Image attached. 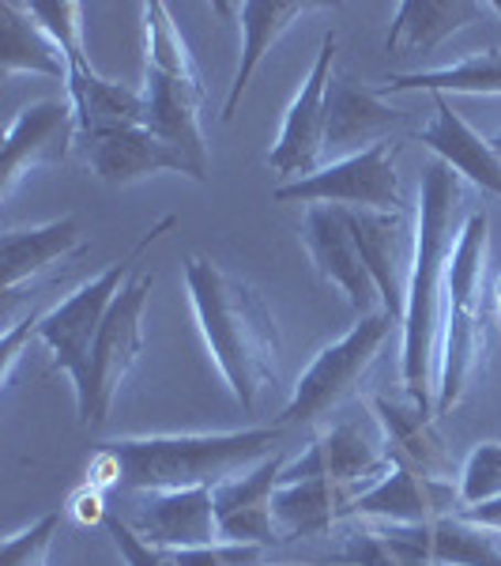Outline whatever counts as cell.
Segmentation results:
<instances>
[{
	"label": "cell",
	"instance_id": "obj_1",
	"mask_svg": "<svg viewBox=\"0 0 501 566\" xmlns=\"http://www.w3.org/2000/svg\"><path fill=\"white\" fill-rule=\"evenodd\" d=\"M463 216V178L445 163H430L418 186V239L415 269L407 287L404 314V348H399V378L407 400L426 412L437 405V363H441V322L445 295H449V272L457 258ZM437 416V412H434Z\"/></svg>",
	"mask_w": 501,
	"mask_h": 566
},
{
	"label": "cell",
	"instance_id": "obj_27",
	"mask_svg": "<svg viewBox=\"0 0 501 566\" xmlns=\"http://www.w3.org/2000/svg\"><path fill=\"white\" fill-rule=\"evenodd\" d=\"M404 536L434 566H501L498 533L482 528L468 517H441L430 525H399Z\"/></svg>",
	"mask_w": 501,
	"mask_h": 566
},
{
	"label": "cell",
	"instance_id": "obj_11",
	"mask_svg": "<svg viewBox=\"0 0 501 566\" xmlns=\"http://www.w3.org/2000/svg\"><path fill=\"white\" fill-rule=\"evenodd\" d=\"M335 45H340V34L328 31L321 42V53H317L313 69L302 80V91L295 95L284 129H279L276 148L268 151V167L276 170L279 178H309L321 170L324 159V122H328V84H332V61H335Z\"/></svg>",
	"mask_w": 501,
	"mask_h": 566
},
{
	"label": "cell",
	"instance_id": "obj_17",
	"mask_svg": "<svg viewBox=\"0 0 501 566\" xmlns=\"http://www.w3.org/2000/svg\"><path fill=\"white\" fill-rule=\"evenodd\" d=\"M404 125V114L385 103L381 91L362 87L351 76H332L328 84V122H324V155L332 163L377 148L385 136Z\"/></svg>",
	"mask_w": 501,
	"mask_h": 566
},
{
	"label": "cell",
	"instance_id": "obj_36",
	"mask_svg": "<svg viewBox=\"0 0 501 566\" xmlns=\"http://www.w3.org/2000/svg\"><path fill=\"white\" fill-rule=\"evenodd\" d=\"M490 8H494V12L501 15V0H494V4H490Z\"/></svg>",
	"mask_w": 501,
	"mask_h": 566
},
{
	"label": "cell",
	"instance_id": "obj_10",
	"mask_svg": "<svg viewBox=\"0 0 501 566\" xmlns=\"http://www.w3.org/2000/svg\"><path fill=\"white\" fill-rule=\"evenodd\" d=\"M393 469H396V461H393V453H388L385 427H381V419L373 412H362L317 434L302 458L295 464H287L279 483L328 476V480L354 483V488L370 491L373 483L381 476H388Z\"/></svg>",
	"mask_w": 501,
	"mask_h": 566
},
{
	"label": "cell",
	"instance_id": "obj_35",
	"mask_svg": "<svg viewBox=\"0 0 501 566\" xmlns=\"http://www.w3.org/2000/svg\"><path fill=\"white\" fill-rule=\"evenodd\" d=\"M494 295H498V306H501V276H498V283H494Z\"/></svg>",
	"mask_w": 501,
	"mask_h": 566
},
{
	"label": "cell",
	"instance_id": "obj_9",
	"mask_svg": "<svg viewBox=\"0 0 501 566\" xmlns=\"http://www.w3.org/2000/svg\"><path fill=\"white\" fill-rule=\"evenodd\" d=\"M276 200L284 205H335L351 208V212H404L407 200L399 189V175L393 163V148L377 144L351 159L324 163L317 175L284 181L276 189Z\"/></svg>",
	"mask_w": 501,
	"mask_h": 566
},
{
	"label": "cell",
	"instance_id": "obj_21",
	"mask_svg": "<svg viewBox=\"0 0 501 566\" xmlns=\"http://www.w3.org/2000/svg\"><path fill=\"white\" fill-rule=\"evenodd\" d=\"M373 416L381 419L388 438V453L396 464L415 469L430 480H452V453L437 431V416L412 400L373 397Z\"/></svg>",
	"mask_w": 501,
	"mask_h": 566
},
{
	"label": "cell",
	"instance_id": "obj_34",
	"mask_svg": "<svg viewBox=\"0 0 501 566\" xmlns=\"http://www.w3.org/2000/svg\"><path fill=\"white\" fill-rule=\"evenodd\" d=\"M490 144H494V151L501 155V133H494V136H490Z\"/></svg>",
	"mask_w": 501,
	"mask_h": 566
},
{
	"label": "cell",
	"instance_id": "obj_32",
	"mask_svg": "<svg viewBox=\"0 0 501 566\" xmlns=\"http://www.w3.org/2000/svg\"><path fill=\"white\" fill-rule=\"evenodd\" d=\"M106 533L114 536V547L121 552L125 566H181L174 552H162V547H151L136 528L125 522L121 514H106Z\"/></svg>",
	"mask_w": 501,
	"mask_h": 566
},
{
	"label": "cell",
	"instance_id": "obj_31",
	"mask_svg": "<svg viewBox=\"0 0 501 566\" xmlns=\"http://www.w3.org/2000/svg\"><path fill=\"white\" fill-rule=\"evenodd\" d=\"M57 522H61V514H45L34 525H26L23 533L4 536V547H0V566H45V555H50Z\"/></svg>",
	"mask_w": 501,
	"mask_h": 566
},
{
	"label": "cell",
	"instance_id": "obj_33",
	"mask_svg": "<svg viewBox=\"0 0 501 566\" xmlns=\"http://www.w3.org/2000/svg\"><path fill=\"white\" fill-rule=\"evenodd\" d=\"M264 547L257 544H215L200 552H181V566H260Z\"/></svg>",
	"mask_w": 501,
	"mask_h": 566
},
{
	"label": "cell",
	"instance_id": "obj_23",
	"mask_svg": "<svg viewBox=\"0 0 501 566\" xmlns=\"http://www.w3.org/2000/svg\"><path fill=\"white\" fill-rule=\"evenodd\" d=\"M362 488L340 483L328 476L279 483L276 491V525L279 541H295V536H324L348 514H354Z\"/></svg>",
	"mask_w": 501,
	"mask_h": 566
},
{
	"label": "cell",
	"instance_id": "obj_16",
	"mask_svg": "<svg viewBox=\"0 0 501 566\" xmlns=\"http://www.w3.org/2000/svg\"><path fill=\"white\" fill-rule=\"evenodd\" d=\"M284 469H287V461H284V453L276 450L268 461H260L257 469H249L245 476L226 480L223 488L212 491L223 544L268 547V544L279 541L276 491H279V476H284Z\"/></svg>",
	"mask_w": 501,
	"mask_h": 566
},
{
	"label": "cell",
	"instance_id": "obj_5",
	"mask_svg": "<svg viewBox=\"0 0 501 566\" xmlns=\"http://www.w3.org/2000/svg\"><path fill=\"white\" fill-rule=\"evenodd\" d=\"M490 250V216L468 212L460 231L457 258L449 272V295H445L441 322V363H437V416H449L463 400L476 363L482 355V280H487Z\"/></svg>",
	"mask_w": 501,
	"mask_h": 566
},
{
	"label": "cell",
	"instance_id": "obj_28",
	"mask_svg": "<svg viewBox=\"0 0 501 566\" xmlns=\"http://www.w3.org/2000/svg\"><path fill=\"white\" fill-rule=\"evenodd\" d=\"M396 91H426V95H501V50L476 53L457 65L445 69H418L399 72L385 80L381 95H396Z\"/></svg>",
	"mask_w": 501,
	"mask_h": 566
},
{
	"label": "cell",
	"instance_id": "obj_3",
	"mask_svg": "<svg viewBox=\"0 0 501 566\" xmlns=\"http://www.w3.org/2000/svg\"><path fill=\"white\" fill-rule=\"evenodd\" d=\"M287 427H249L226 434H154L109 442L103 458L114 464V476L125 491H189V488H223L226 480L245 476L268 461L271 446Z\"/></svg>",
	"mask_w": 501,
	"mask_h": 566
},
{
	"label": "cell",
	"instance_id": "obj_29",
	"mask_svg": "<svg viewBox=\"0 0 501 566\" xmlns=\"http://www.w3.org/2000/svg\"><path fill=\"white\" fill-rule=\"evenodd\" d=\"M335 559L348 566H434L412 541H407L399 525L362 528V533L348 536V547H343Z\"/></svg>",
	"mask_w": 501,
	"mask_h": 566
},
{
	"label": "cell",
	"instance_id": "obj_7",
	"mask_svg": "<svg viewBox=\"0 0 501 566\" xmlns=\"http://www.w3.org/2000/svg\"><path fill=\"white\" fill-rule=\"evenodd\" d=\"M393 325H399L396 317L377 310V314H370V317H359V325H354L348 336L328 344V348L302 370L287 408L279 412V427L317 423L321 416L335 412V408L359 389L366 370L377 363L381 348H385L388 336H393Z\"/></svg>",
	"mask_w": 501,
	"mask_h": 566
},
{
	"label": "cell",
	"instance_id": "obj_2",
	"mask_svg": "<svg viewBox=\"0 0 501 566\" xmlns=\"http://www.w3.org/2000/svg\"><path fill=\"white\" fill-rule=\"evenodd\" d=\"M185 287L193 303L200 336L212 352L218 374L231 386L242 412H257L260 397L279 386V328L271 310L264 306L257 287H249L234 272L212 258L193 253L185 264Z\"/></svg>",
	"mask_w": 501,
	"mask_h": 566
},
{
	"label": "cell",
	"instance_id": "obj_20",
	"mask_svg": "<svg viewBox=\"0 0 501 566\" xmlns=\"http://www.w3.org/2000/svg\"><path fill=\"white\" fill-rule=\"evenodd\" d=\"M226 8L238 15V27H242V61H238L231 95H226V106H223V122H234L245 87L257 76L260 61L271 53V45L284 39L302 15L317 12L321 4H317V0H245V4H226Z\"/></svg>",
	"mask_w": 501,
	"mask_h": 566
},
{
	"label": "cell",
	"instance_id": "obj_19",
	"mask_svg": "<svg viewBox=\"0 0 501 566\" xmlns=\"http://www.w3.org/2000/svg\"><path fill=\"white\" fill-rule=\"evenodd\" d=\"M87 163H90V170L114 189L136 186V181H143L151 175H185L193 181H207L193 163L174 148V144L154 136L148 125L103 136V140H90Z\"/></svg>",
	"mask_w": 501,
	"mask_h": 566
},
{
	"label": "cell",
	"instance_id": "obj_12",
	"mask_svg": "<svg viewBox=\"0 0 501 566\" xmlns=\"http://www.w3.org/2000/svg\"><path fill=\"white\" fill-rule=\"evenodd\" d=\"M79 140V122L65 98H42L15 114V122L4 133L0 151V197H12L23 175L39 167H61L68 159L72 144Z\"/></svg>",
	"mask_w": 501,
	"mask_h": 566
},
{
	"label": "cell",
	"instance_id": "obj_24",
	"mask_svg": "<svg viewBox=\"0 0 501 566\" xmlns=\"http://www.w3.org/2000/svg\"><path fill=\"white\" fill-rule=\"evenodd\" d=\"M87 250L84 227H79V216H61L50 219L42 227H26V231H8L4 242H0V264H4V295H15L23 280L39 276L50 264L72 258V253Z\"/></svg>",
	"mask_w": 501,
	"mask_h": 566
},
{
	"label": "cell",
	"instance_id": "obj_15",
	"mask_svg": "<svg viewBox=\"0 0 501 566\" xmlns=\"http://www.w3.org/2000/svg\"><path fill=\"white\" fill-rule=\"evenodd\" d=\"M151 547L162 552H200L223 544L215 517V495L207 488L189 491H143L125 517Z\"/></svg>",
	"mask_w": 501,
	"mask_h": 566
},
{
	"label": "cell",
	"instance_id": "obj_22",
	"mask_svg": "<svg viewBox=\"0 0 501 566\" xmlns=\"http://www.w3.org/2000/svg\"><path fill=\"white\" fill-rule=\"evenodd\" d=\"M434 122L418 133V144L437 155V163L452 167L463 181L487 189V193L501 197V155L494 144L482 140L468 122L449 106L445 95H434Z\"/></svg>",
	"mask_w": 501,
	"mask_h": 566
},
{
	"label": "cell",
	"instance_id": "obj_18",
	"mask_svg": "<svg viewBox=\"0 0 501 566\" xmlns=\"http://www.w3.org/2000/svg\"><path fill=\"white\" fill-rule=\"evenodd\" d=\"M460 510V491L449 480H430L404 464H396L354 502V514L377 517L385 525H430L441 517H457Z\"/></svg>",
	"mask_w": 501,
	"mask_h": 566
},
{
	"label": "cell",
	"instance_id": "obj_25",
	"mask_svg": "<svg viewBox=\"0 0 501 566\" xmlns=\"http://www.w3.org/2000/svg\"><path fill=\"white\" fill-rule=\"evenodd\" d=\"M15 72L68 84V61L61 45L42 31L23 0H4L0 4V76L8 80Z\"/></svg>",
	"mask_w": 501,
	"mask_h": 566
},
{
	"label": "cell",
	"instance_id": "obj_26",
	"mask_svg": "<svg viewBox=\"0 0 501 566\" xmlns=\"http://www.w3.org/2000/svg\"><path fill=\"white\" fill-rule=\"evenodd\" d=\"M482 4L476 0H404L396 8V20L388 27V53H434L445 39H452L463 27L479 23Z\"/></svg>",
	"mask_w": 501,
	"mask_h": 566
},
{
	"label": "cell",
	"instance_id": "obj_4",
	"mask_svg": "<svg viewBox=\"0 0 501 566\" xmlns=\"http://www.w3.org/2000/svg\"><path fill=\"white\" fill-rule=\"evenodd\" d=\"M143 23H148V65H143L148 129L174 144L207 178V140L204 125H200V106H204L207 87L200 80V69L162 0L143 4Z\"/></svg>",
	"mask_w": 501,
	"mask_h": 566
},
{
	"label": "cell",
	"instance_id": "obj_6",
	"mask_svg": "<svg viewBox=\"0 0 501 566\" xmlns=\"http://www.w3.org/2000/svg\"><path fill=\"white\" fill-rule=\"evenodd\" d=\"M170 227H174V216H162L159 223H154L151 231L143 234V239L136 242L121 261L109 264L103 276H95V280H87L84 287H76L65 303H57L50 314L34 317V333H39V340L53 352V363H57V367L72 378L76 392L87 386L90 352H95L98 328H103L109 306H114V298L121 295V287L129 283L132 264L140 261V253L148 250L159 234H167Z\"/></svg>",
	"mask_w": 501,
	"mask_h": 566
},
{
	"label": "cell",
	"instance_id": "obj_8",
	"mask_svg": "<svg viewBox=\"0 0 501 566\" xmlns=\"http://www.w3.org/2000/svg\"><path fill=\"white\" fill-rule=\"evenodd\" d=\"M154 287V276L129 280L121 287V295L109 306L103 328H98L95 352H90V374L87 386L76 392V408H79V423L84 427H103L109 408L117 400V389L129 378V370L136 367L143 352V310H148V295Z\"/></svg>",
	"mask_w": 501,
	"mask_h": 566
},
{
	"label": "cell",
	"instance_id": "obj_14",
	"mask_svg": "<svg viewBox=\"0 0 501 566\" xmlns=\"http://www.w3.org/2000/svg\"><path fill=\"white\" fill-rule=\"evenodd\" d=\"M306 250L313 258L321 280H328L332 287H340L348 295V303L354 306L359 317L377 314L381 306V291L373 283L362 250L354 242L351 231V212L335 205H313L306 212Z\"/></svg>",
	"mask_w": 501,
	"mask_h": 566
},
{
	"label": "cell",
	"instance_id": "obj_30",
	"mask_svg": "<svg viewBox=\"0 0 501 566\" xmlns=\"http://www.w3.org/2000/svg\"><path fill=\"white\" fill-rule=\"evenodd\" d=\"M460 502L463 510L468 506H482V502H494L501 499V442H479L476 450L468 453L460 469Z\"/></svg>",
	"mask_w": 501,
	"mask_h": 566
},
{
	"label": "cell",
	"instance_id": "obj_13",
	"mask_svg": "<svg viewBox=\"0 0 501 566\" xmlns=\"http://www.w3.org/2000/svg\"><path fill=\"white\" fill-rule=\"evenodd\" d=\"M351 212V208H348ZM351 231L362 250L373 283L381 291V306L404 325L407 314V287L415 269V239L418 227L412 212H351Z\"/></svg>",
	"mask_w": 501,
	"mask_h": 566
}]
</instances>
